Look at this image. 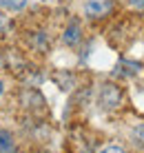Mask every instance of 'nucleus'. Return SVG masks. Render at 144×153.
<instances>
[{
  "instance_id": "1",
  "label": "nucleus",
  "mask_w": 144,
  "mask_h": 153,
  "mask_svg": "<svg viewBox=\"0 0 144 153\" xmlns=\"http://www.w3.org/2000/svg\"><path fill=\"white\" fill-rule=\"evenodd\" d=\"M113 11V0H87L84 2V16L87 18H106Z\"/></svg>"
},
{
  "instance_id": "2",
  "label": "nucleus",
  "mask_w": 144,
  "mask_h": 153,
  "mask_svg": "<svg viewBox=\"0 0 144 153\" xmlns=\"http://www.w3.org/2000/svg\"><path fill=\"white\" fill-rule=\"evenodd\" d=\"M98 102H100V107H102V109H115V107L122 102V91H120V87H115V84H102Z\"/></svg>"
},
{
  "instance_id": "3",
  "label": "nucleus",
  "mask_w": 144,
  "mask_h": 153,
  "mask_svg": "<svg viewBox=\"0 0 144 153\" xmlns=\"http://www.w3.org/2000/svg\"><path fill=\"white\" fill-rule=\"evenodd\" d=\"M62 40H65V45H69V47L78 45V42H80V27H78V22L69 25L67 31H65V36H62Z\"/></svg>"
},
{
  "instance_id": "4",
  "label": "nucleus",
  "mask_w": 144,
  "mask_h": 153,
  "mask_svg": "<svg viewBox=\"0 0 144 153\" xmlns=\"http://www.w3.org/2000/svg\"><path fill=\"white\" fill-rule=\"evenodd\" d=\"M0 153H16V144L9 131H0Z\"/></svg>"
},
{
  "instance_id": "5",
  "label": "nucleus",
  "mask_w": 144,
  "mask_h": 153,
  "mask_svg": "<svg viewBox=\"0 0 144 153\" xmlns=\"http://www.w3.org/2000/svg\"><path fill=\"white\" fill-rule=\"evenodd\" d=\"M131 144L135 146V149H142L144 151V122L137 124L135 129L131 131Z\"/></svg>"
},
{
  "instance_id": "6",
  "label": "nucleus",
  "mask_w": 144,
  "mask_h": 153,
  "mask_svg": "<svg viewBox=\"0 0 144 153\" xmlns=\"http://www.w3.org/2000/svg\"><path fill=\"white\" fill-rule=\"evenodd\" d=\"M27 7V0H0V9L4 11H22Z\"/></svg>"
},
{
  "instance_id": "7",
  "label": "nucleus",
  "mask_w": 144,
  "mask_h": 153,
  "mask_svg": "<svg viewBox=\"0 0 144 153\" xmlns=\"http://www.w3.org/2000/svg\"><path fill=\"white\" fill-rule=\"evenodd\" d=\"M100 153H126V151L122 149V146H118V144H111V146H104Z\"/></svg>"
},
{
  "instance_id": "8",
  "label": "nucleus",
  "mask_w": 144,
  "mask_h": 153,
  "mask_svg": "<svg viewBox=\"0 0 144 153\" xmlns=\"http://www.w3.org/2000/svg\"><path fill=\"white\" fill-rule=\"evenodd\" d=\"M129 2L133 7H137V9H144V0H129Z\"/></svg>"
},
{
  "instance_id": "9",
  "label": "nucleus",
  "mask_w": 144,
  "mask_h": 153,
  "mask_svg": "<svg viewBox=\"0 0 144 153\" xmlns=\"http://www.w3.org/2000/svg\"><path fill=\"white\" fill-rule=\"evenodd\" d=\"M0 96H2V82H0Z\"/></svg>"
}]
</instances>
